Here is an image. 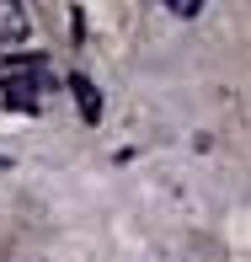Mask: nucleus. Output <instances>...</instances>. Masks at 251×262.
<instances>
[{
	"label": "nucleus",
	"mask_w": 251,
	"mask_h": 262,
	"mask_svg": "<svg viewBox=\"0 0 251 262\" xmlns=\"http://www.w3.org/2000/svg\"><path fill=\"white\" fill-rule=\"evenodd\" d=\"M0 102H6L11 113H38V107H43V80H38V75L6 80V86H0Z\"/></svg>",
	"instance_id": "nucleus-1"
},
{
	"label": "nucleus",
	"mask_w": 251,
	"mask_h": 262,
	"mask_svg": "<svg viewBox=\"0 0 251 262\" xmlns=\"http://www.w3.org/2000/svg\"><path fill=\"white\" fill-rule=\"evenodd\" d=\"M32 32V16L21 0H0V43H27Z\"/></svg>",
	"instance_id": "nucleus-2"
},
{
	"label": "nucleus",
	"mask_w": 251,
	"mask_h": 262,
	"mask_svg": "<svg viewBox=\"0 0 251 262\" xmlns=\"http://www.w3.org/2000/svg\"><path fill=\"white\" fill-rule=\"evenodd\" d=\"M70 97H75V107H80L86 123H97V118H102V91L91 86L86 75H70Z\"/></svg>",
	"instance_id": "nucleus-3"
},
{
	"label": "nucleus",
	"mask_w": 251,
	"mask_h": 262,
	"mask_svg": "<svg viewBox=\"0 0 251 262\" xmlns=\"http://www.w3.org/2000/svg\"><path fill=\"white\" fill-rule=\"evenodd\" d=\"M166 11H171V16H198L203 11V0H161Z\"/></svg>",
	"instance_id": "nucleus-4"
}]
</instances>
